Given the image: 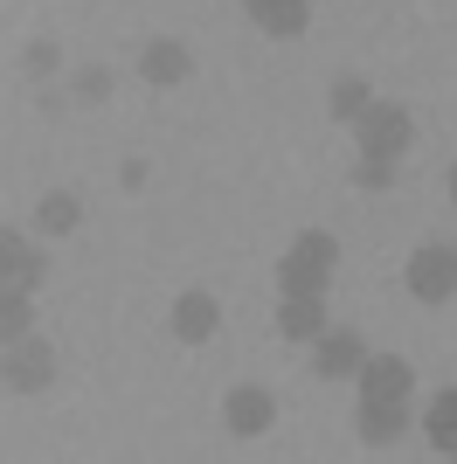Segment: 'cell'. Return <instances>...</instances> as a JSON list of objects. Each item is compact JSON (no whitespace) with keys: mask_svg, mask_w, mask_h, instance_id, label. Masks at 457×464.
I'll return each mask as SVG.
<instances>
[{"mask_svg":"<svg viewBox=\"0 0 457 464\" xmlns=\"http://www.w3.org/2000/svg\"><path fill=\"white\" fill-rule=\"evenodd\" d=\"M367 104H374L367 77H340V83H333V104H326V111L340 118V125H361V111H367Z\"/></svg>","mask_w":457,"mask_h":464,"instance_id":"cell-17","label":"cell"},{"mask_svg":"<svg viewBox=\"0 0 457 464\" xmlns=\"http://www.w3.org/2000/svg\"><path fill=\"white\" fill-rule=\"evenodd\" d=\"M76 222H83V201H76L70 188H56V194H42V201H35V229L42 236H70Z\"/></svg>","mask_w":457,"mask_h":464,"instance_id":"cell-12","label":"cell"},{"mask_svg":"<svg viewBox=\"0 0 457 464\" xmlns=\"http://www.w3.org/2000/svg\"><path fill=\"white\" fill-rule=\"evenodd\" d=\"M139 70H146V83H160V91H167V83H188L194 77V49L188 42H146V56H139Z\"/></svg>","mask_w":457,"mask_h":464,"instance_id":"cell-8","label":"cell"},{"mask_svg":"<svg viewBox=\"0 0 457 464\" xmlns=\"http://www.w3.org/2000/svg\"><path fill=\"white\" fill-rule=\"evenodd\" d=\"M215 326H222V305H215V291H180V298H173V340L201 347V340H215Z\"/></svg>","mask_w":457,"mask_h":464,"instance_id":"cell-6","label":"cell"},{"mask_svg":"<svg viewBox=\"0 0 457 464\" xmlns=\"http://www.w3.org/2000/svg\"><path fill=\"white\" fill-rule=\"evenodd\" d=\"M243 7H249V21H257L264 35H277V42L305 35V21H312V0H243Z\"/></svg>","mask_w":457,"mask_h":464,"instance_id":"cell-9","label":"cell"},{"mask_svg":"<svg viewBox=\"0 0 457 464\" xmlns=\"http://www.w3.org/2000/svg\"><path fill=\"white\" fill-rule=\"evenodd\" d=\"M21 264H28V236L0 229V285H15V277H21Z\"/></svg>","mask_w":457,"mask_h":464,"instance_id":"cell-19","label":"cell"},{"mask_svg":"<svg viewBox=\"0 0 457 464\" xmlns=\"http://www.w3.org/2000/svg\"><path fill=\"white\" fill-rule=\"evenodd\" d=\"M222 423H228V437H270V423H277V395L270 388H228L222 395Z\"/></svg>","mask_w":457,"mask_h":464,"instance_id":"cell-4","label":"cell"},{"mask_svg":"<svg viewBox=\"0 0 457 464\" xmlns=\"http://www.w3.org/2000/svg\"><path fill=\"white\" fill-rule=\"evenodd\" d=\"M277 333H285V340H319L326 333V298L319 291H277Z\"/></svg>","mask_w":457,"mask_h":464,"instance_id":"cell-7","label":"cell"},{"mask_svg":"<svg viewBox=\"0 0 457 464\" xmlns=\"http://www.w3.org/2000/svg\"><path fill=\"white\" fill-rule=\"evenodd\" d=\"M354 139H361V153H374V160H402L409 146H416V118L402 111V104H367L361 111V125H354Z\"/></svg>","mask_w":457,"mask_h":464,"instance_id":"cell-2","label":"cell"},{"mask_svg":"<svg viewBox=\"0 0 457 464\" xmlns=\"http://www.w3.org/2000/svg\"><path fill=\"white\" fill-rule=\"evenodd\" d=\"M28 70H35V77H49V70H56V42H28Z\"/></svg>","mask_w":457,"mask_h":464,"instance_id":"cell-21","label":"cell"},{"mask_svg":"<svg viewBox=\"0 0 457 464\" xmlns=\"http://www.w3.org/2000/svg\"><path fill=\"white\" fill-rule=\"evenodd\" d=\"M367 361V340L354 326H326L319 340H312V368L326 374V382H346V374H361Z\"/></svg>","mask_w":457,"mask_h":464,"instance_id":"cell-5","label":"cell"},{"mask_svg":"<svg viewBox=\"0 0 457 464\" xmlns=\"http://www.w3.org/2000/svg\"><path fill=\"white\" fill-rule=\"evenodd\" d=\"M42 271H49V264H42V250H28V264H21L15 285H21V291H35V285H42Z\"/></svg>","mask_w":457,"mask_h":464,"instance_id":"cell-22","label":"cell"},{"mask_svg":"<svg viewBox=\"0 0 457 464\" xmlns=\"http://www.w3.org/2000/svg\"><path fill=\"white\" fill-rule=\"evenodd\" d=\"M402 423H409V395H367V402H361V437H367V444L402 437Z\"/></svg>","mask_w":457,"mask_h":464,"instance_id":"cell-10","label":"cell"},{"mask_svg":"<svg viewBox=\"0 0 457 464\" xmlns=\"http://www.w3.org/2000/svg\"><path fill=\"white\" fill-rule=\"evenodd\" d=\"M388 180H395V160L361 153V167H354V188H388Z\"/></svg>","mask_w":457,"mask_h":464,"instance_id":"cell-20","label":"cell"},{"mask_svg":"<svg viewBox=\"0 0 457 464\" xmlns=\"http://www.w3.org/2000/svg\"><path fill=\"white\" fill-rule=\"evenodd\" d=\"M423 430H430V444H437V450H457V388H443L437 402L423 409Z\"/></svg>","mask_w":457,"mask_h":464,"instance_id":"cell-15","label":"cell"},{"mask_svg":"<svg viewBox=\"0 0 457 464\" xmlns=\"http://www.w3.org/2000/svg\"><path fill=\"white\" fill-rule=\"evenodd\" d=\"M409 291H416L423 305L457 298V250H451V243H423V250L409 256Z\"/></svg>","mask_w":457,"mask_h":464,"instance_id":"cell-3","label":"cell"},{"mask_svg":"<svg viewBox=\"0 0 457 464\" xmlns=\"http://www.w3.org/2000/svg\"><path fill=\"white\" fill-rule=\"evenodd\" d=\"M451 208H457V167H451Z\"/></svg>","mask_w":457,"mask_h":464,"instance_id":"cell-23","label":"cell"},{"mask_svg":"<svg viewBox=\"0 0 457 464\" xmlns=\"http://www.w3.org/2000/svg\"><path fill=\"white\" fill-rule=\"evenodd\" d=\"M326 277H333L326 264H312V256H291V250H285V264H277V291H319V298H326Z\"/></svg>","mask_w":457,"mask_h":464,"instance_id":"cell-16","label":"cell"},{"mask_svg":"<svg viewBox=\"0 0 457 464\" xmlns=\"http://www.w3.org/2000/svg\"><path fill=\"white\" fill-rule=\"evenodd\" d=\"M21 333H35L28 291H21V285H0V347H7V340H21Z\"/></svg>","mask_w":457,"mask_h":464,"instance_id":"cell-14","label":"cell"},{"mask_svg":"<svg viewBox=\"0 0 457 464\" xmlns=\"http://www.w3.org/2000/svg\"><path fill=\"white\" fill-rule=\"evenodd\" d=\"M361 388L367 395H409V388H416V368H409L402 353H367L361 361Z\"/></svg>","mask_w":457,"mask_h":464,"instance_id":"cell-11","label":"cell"},{"mask_svg":"<svg viewBox=\"0 0 457 464\" xmlns=\"http://www.w3.org/2000/svg\"><path fill=\"white\" fill-rule=\"evenodd\" d=\"M0 382L15 388V395H35V388L56 382V347L42 340V333H21L0 347Z\"/></svg>","mask_w":457,"mask_h":464,"instance_id":"cell-1","label":"cell"},{"mask_svg":"<svg viewBox=\"0 0 457 464\" xmlns=\"http://www.w3.org/2000/svg\"><path fill=\"white\" fill-rule=\"evenodd\" d=\"M63 91H70V104H104V97L118 91V77L104 70V63H83V70H70V83H63Z\"/></svg>","mask_w":457,"mask_h":464,"instance_id":"cell-13","label":"cell"},{"mask_svg":"<svg viewBox=\"0 0 457 464\" xmlns=\"http://www.w3.org/2000/svg\"><path fill=\"white\" fill-rule=\"evenodd\" d=\"M291 256H312V264H326V271H333V264H340V243H333V236H326V229H298V243H291Z\"/></svg>","mask_w":457,"mask_h":464,"instance_id":"cell-18","label":"cell"}]
</instances>
